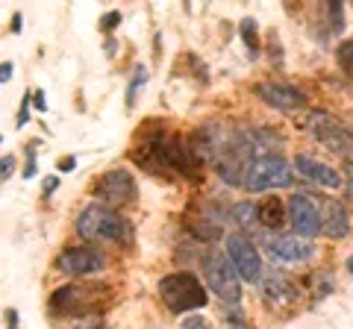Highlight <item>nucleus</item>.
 <instances>
[{
	"label": "nucleus",
	"instance_id": "1",
	"mask_svg": "<svg viewBox=\"0 0 353 329\" xmlns=\"http://www.w3.org/2000/svg\"><path fill=\"white\" fill-rule=\"evenodd\" d=\"M136 162L145 164L148 171L168 168L174 173H192L189 147L180 145V138H174L171 133H157L150 141H145V145L136 150Z\"/></svg>",
	"mask_w": 353,
	"mask_h": 329
},
{
	"label": "nucleus",
	"instance_id": "2",
	"mask_svg": "<svg viewBox=\"0 0 353 329\" xmlns=\"http://www.w3.org/2000/svg\"><path fill=\"white\" fill-rule=\"evenodd\" d=\"M77 235L88 241H130L132 229L115 209L103 203H92L77 215Z\"/></svg>",
	"mask_w": 353,
	"mask_h": 329
},
{
	"label": "nucleus",
	"instance_id": "3",
	"mask_svg": "<svg viewBox=\"0 0 353 329\" xmlns=\"http://www.w3.org/2000/svg\"><path fill=\"white\" fill-rule=\"evenodd\" d=\"M159 297L168 306L171 312L183 315V312H197L206 306V288L201 285V279L189 270H176L168 277L159 279Z\"/></svg>",
	"mask_w": 353,
	"mask_h": 329
},
{
	"label": "nucleus",
	"instance_id": "4",
	"mask_svg": "<svg viewBox=\"0 0 353 329\" xmlns=\"http://www.w3.org/2000/svg\"><path fill=\"white\" fill-rule=\"evenodd\" d=\"M294 185V173L289 162L280 156H256L245 173L248 191H268V189H289Z\"/></svg>",
	"mask_w": 353,
	"mask_h": 329
},
{
	"label": "nucleus",
	"instance_id": "5",
	"mask_svg": "<svg viewBox=\"0 0 353 329\" xmlns=\"http://www.w3.org/2000/svg\"><path fill=\"white\" fill-rule=\"evenodd\" d=\"M203 277H206V285L212 288L215 294L224 303L236 306L241 300V285H239V273L233 268V262H230V256L224 253H209L203 259Z\"/></svg>",
	"mask_w": 353,
	"mask_h": 329
},
{
	"label": "nucleus",
	"instance_id": "6",
	"mask_svg": "<svg viewBox=\"0 0 353 329\" xmlns=\"http://www.w3.org/2000/svg\"><path fill=\"white\" fill-rule=\"evenodd\" d=\"M309 133L315 136L318 145L333 150L336 156H350L353 153V133L330 112H315L309 118Z\"/></svg>",
	"mask_w": 353,
	"mask_h": 329
},
{
	"label": "nucleus",
	"instance_id": "7",
	"mask_svg": "<svg viewBox=\"0 0 353 329\" xmlns=\"http://www.w3.org/2000/svg\"><path fill=\"white\" fill-rule=\"evenodd\" d=\"M262 247L274 262L283 265H303L315 256V244L297 235H280V233H265L262 235Z\"/></svg>",
	"mask_w": 353,
	"mask_h": 329
},
{
	"label": "nucleus",
	"instance_id": "8",
	"mask_svg": "<svg viewBox=\"0 0 353 329\" xmlns=\"http://www.w3.org/2000/svg\"><path fill=\"white\" fill-rule=\"evenodd\" d=\"M94 197L101 200L103 206H124V203H132L136 200V180L130 177V171L124 168H115L109 173H101V177L94 180Z\"/></svg>",
	"mask_w": 353,
	"mask_h": 329
},
{
	"label": "nucleus",
	"instance_id": "9",
	"mask_svg": "<svg viewBox=\"0 0 353 329\" xmlns=\"http://www.w3.org/2000/svg\"><path fill=\"white\" fill-rule=\"evenodd\" d=\"M227 256L230 262H233V268L236 273L245 282H259L262 279V259H259V250L256 244L248 238V235H241V233H233L227 238Z\"/></svg>",
	"mask_w": 353,
	"mask_h": 329
},
{
	"label": "nucleus",
	"instance_id": "10",
	"mask_svg": "<svg viewBox=\"0 0 353 329\" xmlns=\"http://www.w3.org/2000/svg\"><path fill=\"white\" fill-rule=\"evenodd\" d=\"M289 224L294 233L303 238H315L321 233V209H318L315 197H309V194L289 197Z\"/></svg>",
	"mask_w": 353,
	"mask_h": 329
},
{
	"label": "nucleus",
	"instance_id": "11",
	"mask_svg": "<svg viewBox=\"0 0 353 329\" xmlns=\"http://www.w3.org/2000/svg\"><path fill=\"white\" fill-rule=\"evenodd\" d=\"M57 268L68 277H88L106 268V256L97 247H68L57 256Z\"/></svg>",
	"mask_w": 353,
	"mask_h": 329
},
{
	"label": "nucleus",
	"instance_id": "12",
	"mask_svg": "<svg viewBox=\"0 0 353 329\" xmlns=\"http://www.w3.org/2000/svg\"><path fill=\"white\" fill-rule=\"evenodd\" d=\"M256 94L262 97L268 106L280 109V112H297V109L306 106V97L301 89H294L289 83H259Z\"/></svg>",
	"mask_w": 353,
	"mask_h": 329
},
{
	"label": "nucleus",
	"instance_id": "13",
	"mask_svg": "<svg viewBox=\"0 0 353 329\" xmlns=\"http://www.w3.org/2000/svg\"><path fill=\"white\" fill-rule=\"evenodd\" d=\"M294 171L301 173L303 180L315 182V185H324V189H339L341 185V177L336 173V168H330L327 162L309 156V153H297L294 156Z\"/></svg>",
	"mask_w": 353,
	"mask_h": 329
},
{
	"label": "nucleus",
	"instance_id": "14",
	"mask_svg": "<svg viewBox=\"0 0 353 329\" xmlns=\"http://www.w3.org/2000/svg\"><path fill=\"white\" fill-rule=\"evenodd\" d=\"M259 291H262V300L268 303V306H274V309H285V306H292L294 297H297L294 282H292V279H285L283 273H277V270L265 273V277H262V285H259Z\"/></svg>",
	"mask_w": 353,
	"mask_h": 329
},
{
	"label": "nucleus",
	"instance_id": "15",
	"mask_svg": "<svg viewBox=\"0 0 353 329\" xmlns=\"http://www.w3.org/2000/svg\"><path fill=\"white\" fill-rule=\"evenodd\" d=\"M318 209H321V233L327 238H345L350 229V215L341 203L336 200H318Z\"/></svg>",
	"mask_w": 353,
	"mask_h": 329
},
{
	"label": "nucleus",
	"instance_id": "16",
	"mask_svg": "<svg viewBox=\"0 0 353 329\" xmlns=\"http://www.w3.org/2000/svg\"><path fill=\"white\" fill-rule=\"evenodd\" d=\"M283 221H289V217H283V209H280V200H265L259 206V226L265 233H274Z\"/></svg>",
	"mask_w": 353,
	"mask_h": 329
},
{
	"label": "nucleus",
	"instance_id": "17",
	"mask_svg": "<svg viewBox=\"0 0 353 329\" xmlns=\"http://www.w3.org/2000/svg\"><path fill=\"white\" fill-rule=\"evenodd\" d=\"M233 217H236V224L239 226H245V229H262L259 226V206L256 203H236L233 206Z\"/></svg>",
	"mask_w": 353,
	"mask_h": 329
},
{
	"label": "nucleus",
	"instance_id": "18",
	"mask_svg": "<svg viewBox=\"0 0 353 329\" xmlns=\"http://www.w3.org/2000/svg\"><path fill=\"white\" fill-rule=\"evenodd\" d=\"M148 85V68L145 65H136L132 68V76H130V85H127V109H132L136 106V100H139V92Z\"/></svg>",
	"mask_w": 353,
	"mask_h": 329
},
{
	"label": "nucleus",
	"instance_id": "19",
	"mask_svg": "<svg viewBox=\"0 0 353 329\" xmlns=\"http://www.w3.org/2000/svg\"><path fill=\"white\" fill-rule=\"evenodd\" d=\"M239 32H241V41L248 45V50H250V56H256L259 53V39H256V24L248 18V21H241V27H239Z\"/></svg>",
	"mask_w": 353,
	"mask_h": 329
},
{
	"label": "nucleus",
	"instance_id": "20",
	"mask_svg": "<svg viewBox=\"0 0 353 329\" xmlns=\"http://www.w3.org/2000/svg\"><path fill=\"white\" fill-rule=\"evenodd\" d=\"M336 59H339V65H341V71H345L350 80H353V41H341Z\"/></svg>",
	"mask_w": 353,
	"mask_h": 329
},
{
	"label": "nucleus",
	"instance_id": "21",
	"mask_svg": "<svg viewBox=\"0 0 353 329\" xmlns=\"http://www.w3.org/2000/svg\"><path fill=\"white\" fill-rule=\"evenodd\" d=\"M333 291V277L330 273H321V277H315V294H318V300L324 297V294Z\"/></svg>",
	"mask_w": 353,
	"mask_h": 329
},
{
	"label": "nucleus",
	"instance_id": "22",
	"mask_svg": "<svg viewBox=\"0 0 353 329\" xmlns=\"http://www.w3.org/2000/svg\"><path fill=\"white\" fill-rule=\"evenodd\" d=\"M30 100H32V92L24 94V100H21V109H18V120H15V127H27V120H30Z\"/></svg>",
	"mask_w": 353,
	"mask_h": 329
},
{
	"label": "nucleus",
	"instance_id": "23",
	"mask_svg": "<svg viewBox=\"0 0 353 329\" xmlns=\"http://www.w3.org/2000/svg\"><path fill=\"white\" fill-rule=\"evenodd\" d=\"M32 173H36V141H30V145H27V168H24V177L30 180Z\"/></svg>",
	"mask_w": 353,
	"mask_h": 329
},
{
	"label": "nucleus",
	"instance_id": "24",
	"mask_svg": "<svg viewBox=\"0 0 353 329\" xmlns=\"http://www.w3.org/2000/svg\"><path fill=\"white\" fill-rule=\"evenodd\" d=\"M118 24H121V12H109V15L101 18V30L103 32H112Z\"/></svg>",
	"mask_w": 353,
	"mask_h": 329
},
{
	"label": "nucleus",
	"instance_id": "25",
	"mask_svg": "<svg viewBox=\"0 0 353 329\" xmlns=\"http://www.w3.org/2000/svg\"><path fill=\"white\" fill-rule=\"evenodd\" d=\"M0 164H3V171H0V180H9V177H12V171H15V156H9V153H6V156H3V162H0Z\"/></svg>",
	"mask_w": 353,
	"mask_h": 329
},
{
	"label": "nucleus",
	"instance_id": "26",
	"mask_svg": "<svg viewBox=\"0 0 353 329\" xmlns=\"http://www.w3.org/2000/svg\"><path fill=\"white\" fill-rule=\"evenodd\" d=\"M183 329H209V326H206V321L201 315H192V317H185L183 321Z\"/></svg>",
	"mask_w": 353,
	"mask_h": 329
},
{
	"label": "nucleus",
	"instance_id": "27",
	"mask_svg": "<svg viewBox=\"0 0 353 329\" xmlns=\"http://www.w3.org/2000/svg\"><path fill=\"white\" fill-rule=\"evenodd\" d=\"M41 189H44V197H50L53 191L59 189V177H48V180H44V185H41Z\"/></svg>",
	"mask_w": 353,
	"mask_h": 329
},
{
	"label": "nucleus",
	"instance_id": "28",
	"mask_svg": "<svg viewBox=\"0 0 353 329\" xmlns=\"http://www.w3.org/2000/svg\"><path fill=\"white\" fill-rule=\"evenodd\" d=\"M12 74H15L12 62H3V65H0V83H9V80H12Z\"/></svg>",
	"mask_w": 353,
	"mask_h": 329
},
{
	"label": "nucleus",
	"instance_id": "29",
	"mask_svg": "<svg viewBox=\"0 0 353 329\" xmlns=\"http://www.w3.org/2000/svg\"><path fill=\"white\" fill-rule=\"evenodd\" d=\"M345 180H347V197L353 200V162L345 164Z\"/></svg>",
	"mask_w": 353,
	"mask_h": 329
},
{
	"label": "nucleus",
	"instance_id": "30",
	"mask_svg": "<svg viewBox=\"0 0 353 329\" xmlns=\"http://www.w3.org/2000/svg\"><path fill=\"white\" fill-rule=\"evenodd\" d=\"M32 103H36L39 112H48V103H44V92H41V89H39L36 94H32Z\"/></svg>",
	"mask_w": 353,
	"mask_h": 329
},
{
	"label": "nucleus",
	"instance_id": "31",
	"mask_svg": "<svg viewBox=\"0 0 353 329\" xmlns=\"http://www.w3.org/2000/svg\"><path fill=\"white\" fill-rule=\"evenodd\" d=\"M6 329H18V312L6 309Z\"/></svg>",
	"mask_w": 353,
	"mask_h": 329
},
{
	"label": "nucleus",
	"instance_id": "32",
	"mask_svg": "<svg viewBox=\"0 0 353 329\" xmlns=\"http://www.w3.org/2000/svg\"><path fill=\"white\" fill-rule=\"evenodd\" d=\"M74 164H77V159L68 156V159H62V162H59V171H62V173H68V171H74Z\"/></svg>",
	"mask_w": 353,
	"mask_h": 329
},
{
	"label": "nucleus",
	"instance_id": "33",
	"mask_svg": "<svg viewBox=\"0 0 353 329\" xmlns=\"http://www.w3.org/2000/svg\"><path fill=\"white\" fill-rule=\"evenodd\" d=\"M12 32H21V12L12 15Z\"/></svg>",
	"mask_w": 353,
	"mask_h": 329
},
{
	"label": "nucleus",
	"instance_id": "34",
	"mask_svg": "<svg viewBox=\"0 0 353 329\" xmlns=\"http://www.w3.org/2000/svg\"><path fill=\"white\" fill-rule=\"evenodd\" d=\"M347 270H350V273H353V256H350V259H347Z\"/></svg>",
	"mask_w": 353,
	"mask_h": 329
}]
</instances>
